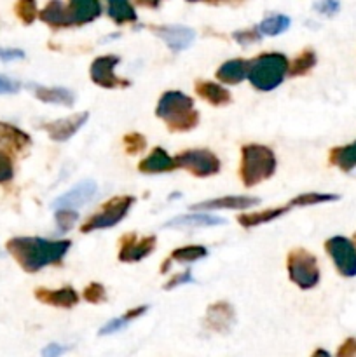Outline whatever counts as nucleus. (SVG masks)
<instances>
[{
    "mask_svg": "<svg viewBox=\"0 0 356 357\" xmlns=\"http://www.w3.org/2000/svg\"><path fill=\"white\" fill-rule=\"evenodd\" d=\"M292 24V20L285 14H271L265 20H262V23L258 24V30L262 35H267V37H276V35H281L283 31H286Z\"/></svg>",
    "mask_w": 356,
    "mask_h": 357,
    "instance_id": "31",
    "label": "nucleus"
},
{
    "mask_svg": "<svg viewBox=\"0 0 356 357\" xmlns=\"http://www.w3.org/2000/svg\"><path fill=\"white\" fill-rule=\"evenodd\" d=\"M339 201V195L335 194H323V192H306L290 201L293 208H307V206H318L327 204V202Z\"/></svg>",
    "mask_w": 356,
    "mask_h": 357,
    "instance_id": "32",
    "label": "nucleus"
},
{
    "mask_svg": "<svg viewBox=\"0 0 356 357\" xmlns=\"http://www.w3.org/2000/svg\"><path fill=\"white\" fill-rule=\"evenodd\" d=\"M156 244V236H147L138 239L136 234H124L119 239V261H122V264H138V261L145 260L149 255L154 253Z\"/></svg>",
    "mask_w": 356,
    "mask_h": 357,
    "instance_id": "10",
    "label": "nucleus"
},
{
    "mask_svg": "<svg viewBox=\"0 0 356 357\" xmlns=\"http://www.w3.org/2000/svg\"><path fill=\"white\" fill-rule=\"evenodd\" d=\"M156 115L171 132H188L199 124V112L194 108V100L181 91L163 93L157 101Z\"/></svg>",
    "mask_w": 356,
    "mask_h": 357,
    "instance_id": "2",
    "label": "nucleus"
},
{
    "mask_svg": "<svg viewBox=\"0 0 356 357\" xmlns=\"http://www.w3.org/2000/svg\"><path fill=\"white\" fill-rule=\"evenodd\" d=\"M38 20L47 24V26L54 28V30L72 26L66 3H63L61 0H51V2H47V6L44 9L38 10Z\"/></svg>",
    "mask_w": 356,
    "mask_h": 357,
    "instance_id": "23",
    "label": "nucleus"
},
{
    "mask_svg": "<svg viewBox=\"0 0 356 357\" xmlns=\"http://www.w3.org/2000/svg\"><path fill=\"white\" fill-rule=\"evenodd\" d=\"M318 63V56L314 52V49L306 47L304 51H300L295 58L290 61L288 65V75L290 77H302L307 75L311 70L316 66Z\"/></svg>",
    "mask_w": 356,
    "mask_h": 357,
    "instance_id": "28",
    "label": "nucleus"
},
{
    "mask_svg": "<svg viewBox=\"0 0 356 357\" xmlns=\"http://www.w3.org/2000/svg\"><path fill=\"white\" fill-rule=\"evenodd\" d=\"M14 178V164L7 152L0 150V185H6L13 181Z\"/></svg>",
    "mask_w": 356,
    "mask_h": 357,
    "instance_id": "38",
    "label": "nucleus"
},
{
    "mask_svg": "<svg viewBox=\"0 0 356 357\" xmlns=\"http://www.w3.org/2000/svg\"><path fill=\"white\" fill-rule=\"evenodd\" d=\"M70 347L59 344H49L42 349V357H61Z\"/></svg>",
    "mask_w": 356,
    "mask_h": 357,
    "instance_id": "43",
    "label": "nucleus"
},
{
    "mask_svg": "<svg viewBox=\"0 0 356 357\" xmlns=\"http://www.w3.org/2000/svg\"><path fill=\"white\" fill-rule=\"evenodd\" d=\"M107 13L115 24L136 23L138 20L135 7L129 0H107Z\"/></svg>",
    "mask_w": 356,
    "mask_h": 357,
    "instance_id": "27",
    "label": "nucleus"
},
{
    "mask_svg": "<svg viewBox=\"0 0 356 357\" xmlns=\"http://www.w3.org/2000/svg\"><path fill=\"white\" fill-rule=\"evenodd\" d=\"M293 206L285 204V206H278V208H269L264 209V211H253V213H244V215L237 216V223L244 229H253V227L258 225H265V223H271L274 220L281 218L283 215H286L288 211H292Z\"/></svg>",
    "mask_w": 356,
    "mask_h": 357,
    "instance_id": "21",
    "label": "nucleus"
},
{
    "mask_svg": "<svg viewBox=\"0 0 356 357\" xmlns=\"http://www.w3.org/2000/svg\"><path fill=\"white\" fill-rule=\"evenodd\" d=\"M234 321H236V312L229 302H215L206 310L205 324L208 330L215 331V333H229Z\"/></svg>",
    "mask_w": 356,
    "mask_h": 357,
    "instance_id": "14",
    "label": "nucleus"
},
{
    "mask_svg": "<svg viewBox=\"0 0 356 357\" xmlns=\"http://www.w3.org/2000/svg\"><path fill=\"white\" fill-rule=\"evenodd\" d=\"M133 2H135L136 6H140V7H149V9H157V7L161 6V2H163V0H133Z\"/></svg>",
    "mask_w": 356,
    "mask_h": 357,
    "instance_id": "45",
    "label": "nucleus"
},
{
    "mask_svg": "<svg viewBox=\"0 0 356 357\" xmlns=\"http://www.w3.org/2000/svg\"><path fill=\"white\" fill-rule=\"evenodd\" d=\"M260 202L258 197L248 195H225V197L208 199L191 206V211H213V209H246L250 206H257Z\"/></svg>",
    "mask_w": 356,
    "mask_h": 357,
    "instance_id": "17",
    "label": "nucleus"
},
{
    "mask_svg": "<svg viewBox=\"0 0 356 357\" xmlns=\"http://www.w3.org/2000/svg\"><path fill=\"white\" fill-rule=\"evenodd\" d=\"M339 9H341L339 0H320V2L314 3V10L328 17L335 16V14L339 13Z\"/></svg>",
    "mask_w": 356,
    "mask_h": 357,
    "instance_id": "39",
    "label": "nucleus"
},
{
    "mask_svg": "<svg viewBox=\"0 0 356 357\" xmlns=\"http://www.w3.org/2000/svg\"><path fill=\"white\" fill-rule=\"evenodd\" d=\"M194 91L201 100H205L212 107H225L232 101V96L225 87L216 82H209V80H198Z\"/></svg>",
    "mask_w": 356,
    "mask_h": 357,
    "instance_id": "20",
    "label": "nucleus"
},
{
    "mask_svg": "<svg viewBox=\"0 0 356 357\" xmlns=\"http://www.w3.org/2000/svg\"><path fill=\"white\" fill-rule=\"evenodd\" d=\"M328 162H330V166L339 167L344 173H351L356 167V142L332 149L330 155H328Z\"/></svg>",
    "mask_w": 356,
    "mask_h": 357,
    "instance_id": "26",
    "label": "nucleus"
},
{
    "mask_svg": "<svg viewBox=\"0 0 356 357\" xmlns=\"http://www.w3.org/2000/svg\"><path fill=\"white\" fill-rule=\"evenodd\" d=\"M14 13H16L17 20L23 24H31L38 17V7L35 0H17L14 3Z\"/></svg>",
    "mask_w": 356,
    "mask_h": 357,
    "instance_id": "33",
    "label": "nucleus"
},
{
    "mask_svg": "<svg viewBox=\"0 0 356 357\" xmlns=\"http://www.w3.org/2000/svg\"><path fill=\"white\" fill-rule=\"evenodd\" d=\"M27 87L34 91V96L44 103L63 105V107H73L75 103V94L65 87H44L38 84H28Z\"/></svg>",
    "mask_w": 356,
    "mask_h": 357,
    "instance_id": "22",
    "label": "nucleus"
},
{
    "mask_svg": "<svg viewBox=\"0 0 356 357\" xmlns=\"http://www.w3.org/2000/svg\"><path fill=\"white\" fill-rule=\"evenodd\" d=\"M288 58L283 52H262L250 59L248 80L257 91H274L288 75Z\"/></svg>",
    "mask_w": 356,
    "mask_h": 357,
    "instance_id": "4",
    "label": "nucleus"
},
{
    "mask_svg": "<svg viewBox=\"0 0 356 357\" xmlns=\"http://www.w3.org/2000/svg\"><path fill=\"white\" fill-rule=\"evenodd\" d=\"M325 251L334 261L335 268L342 278L356 275V248L351 239L342 236H334L325 241Z\"/></svg>",
    "mask_w": 356,
    "mask_h": 357,
    "instance_id": "8",
    "label": "nucleus"
},
{
    "mask_svg": "<svg viewBox=\"0 0 356 357\" xmlns=\"http://www.w3.org/2000/svg\"><path fill=\"white\" fill-rule=\"evenodd\" d=\"M175 164L180 169L188 171L195 178L215 176L222 169L220 159L208 149L184 150L178 155H175Z\"/></svg>",
    "mask_w": 356,
    "mask_h": 357,
    "instance_id": "7",
    "label": "nucleus"
},
{
    "mask_svg": "<svg viewBox=\"0 0 356 357\" xmlns=\"http://www.w3.org/2000/svg\"><path fill=\"white\" fill-rule=\"evenodd\" d=\"M21 89V84L17 80L9 79L6 75H0V94H16Z\"/></svg>",
    "mask_w": 356,
    "mask_h": 357,
    "instance_id": "42",
    "label": "nucleus"
},
{
    "mask_svg": "<svg viewBox=\"0 0 356 357\" xmlns=\"http://www.w3.org/2000/svg\"><path fill=\"white\" fill-rule=\"evenodd\" d=\"M150 30L163 38L170 51L181 52L192 45L195 38V31L188 26H181V24H161V26H150Z\"/></svg>",
    "mask_w": 356,
    "mask_h": 357,
    "instance_id": "13",
    "label": "nucleus"
},
{
    "mask_svg": "<svg viewBox=\"0 0 356 357\" xmlns=\"http://www.w3.org/2000/svg\"><path fill=\"white\" fill-rule=\"evenodd\" d=\"M66 9L72 26H82L100 17L101 3L100 0H68Z\"/></svg>",
    "mask_w": 356,
    "mask_h": 357,
    "instance_id": "18",
    "label": "nucleus"
},
{
    "mask_svg": "<svg viewBox=\"0 0 356 357\" xmlns=\"http://www.w3.org/2000/svg\"><path fill=\"white\" fill-rule=\"evenodd\" d=\"M208 257V250L201 244H192V246H181L171 251L170 260L177 264H195Z\"/></svg>",
    "mask_w": 356,
    "mask_h": 357,
    "instance_id": "30",
    "label": "nucleus"
},
{
    "mask_svg": "<svg viewBox=\"0 0 356 357\" xmlns=\"http://www.w3.org/2000/svg\"><path fill=\"white\" fill-rule=\"evenodd\" d=\"M278 160L274 152L269 146L250 143V145L241 146V164H239V178L244 187H257L262 181H267L274 176Z\"/></svg>",
    "mask_w": 356,
    "mask_h": 357,
    "instance_id": "3",
    "label": "nucleus"
},
{
    "mask_svg": "<svg viewBox=\"0 0 356 357\" xmlns=\"http://www.w3.org/2000/svg\"><path fill=\"white\" fill-rule=\"evenodd\" d=\"M82 298L86 300L87 303H93V305H100V303L107 302V289H105L103 284L100 282H91L84 288Z\"/></svg>",
    "mask_w": 356,
    "mask_h": 357,
    "instance_id": "34",
    "label": "nucleus"
},
{
    "mask_svg": "<svg viewBox=\"0 0 356 357\" xmlns=\"http://www.w3.org/2000/svg\"><path fill=\"white\" fill-rule=\"evenodd\" d=\"M205 2L216 6V3H241V2H244V0H205Z\"/></svg>",
    "mask_w": 356,
    "mask_h": 357,
    "instance_id": "46",
    "label": "nucleus"
},
{
    "mask_svg": "<svg viewBox=\"0 0 356 357\" xmlns=\"http://www.w3.org/2000/svg\"><path fill=\"white\" fill-rule=\"evenodd\" d=\"M31 146L30 135L7 122H0V150L7 153H23Z\"/></svg>",
    "mask_w": 356,
    "mask_h": 357,
    "instance_id": "16",
    "label": "nucleus"
},
{
    "mask_svg": "<svg viewBox=\"0 0 356 357\" xmlns=\"http://www.w3.org/2000/svg\"><path fill=\"white\" fill-rule=\"evenodd\" d=\"M122 143H124V149L129 155H136L147 149L145 136L140 135V132H129L122 138Z\"/></svg>",
    "mask_w": 356,
    "mask_h": 357,
    "instance_id": "36",
    "label": "nucleus"
},
{
    "mask_svg": "<svg viewBox=\"0 0 356 357\" xmlns=\"http://www.w3.org/2000/svg\"><path fill=\"white\" fill-rule=\"evenodd\" d=\"M187 2H205V0H187Z\"/></svg>",
    "mask_w": 356,
    "mask_h": 357,
    "instance_id": "49",
    "label": "nucleus"
},
{
    "mask_svg": "<svg viewBox=\"0 0 356 357\" xmlns=\"http://www.w3.org/2000/svg\"><path fill=\"white\" fill-rule=\"evenodd\" d=\"M248 65H250V61L243 58L229 59L216 70V80H220L222 84H229V86L241 84L248 77Z\"/></svg>",
    "mask_w": 356,
    "mask_h": 357,
    "instance_id": "24",
    "label": "nucleus"
},
{
    "mask_svg": "<svg viewBox=\"0 0 356 357\" xmlns=\"http://www.w3.org/2000/svg\"><path fill=\"white\" fill-rule=\"evenodd\" d=\"M353 244H355V248H356V232H355V236H353Z\"/></svg>",
    "mask_w": 356,
    "mask_h": 357,
    "instance_id": "48",
    "label": "nucleus"
},
{
    "mask_svg": "<svg viewBox=\"0 0 356 357\" xmlns=\"http://www.w3.org/2000/svg\"><path fill=\"white\" fill-rule=\"evenodd\" d=\"M56 225H58L59 232H66V230L72 229L73 225L79 220V215H77L75 209H56Z\"/></svg>",
    "mask_w": 356,
    "mask_h": 357,
    "instance_id": "35",
    "label": "nucleus"
},
{
    "mask_svg": "<svg viewBox=\"0 0 356 357\" xmlns=\"http://www.w3.org/2000/svg\"><path fill=\"white\" fill-rule=\"evenodd\" d=\"M177 169V164H175V157H171L161 146H156L149 155L143 160H140L138 171L143 174H163V173H171V171Z\"/></svg>",
    "mask_w": 356,
    "mask_h": 357,
    "instance_id": "19",
    "label": "nucleus"
},
{
    "mask_svg": "<svg viewBox=\"0 0 356 357\" xmlns=\"http://www.w3.org/2000/svg\"><path fill=\"white\" fill-rule=\"evenodd\" d=\"M23 58H24V52L21 51V49L0 47V59H2V61H14V59H23Z\"/></svg>",
    "mask_w": 356,
    "mask_h": 357,
    "instance_id": "44",
    "label": "nucleus"
},
{
    "mask_svg": "<svg viewBox=\"0 0 356 357\" xmlns=\"http://www.w3.org/2000/svg\"><path fill=\"white\" fill-rule=\"evenodd\" d=\"M225 220L212 215H181L170 220L166 223V229H194V227H216L223 225Z\"/></svg>",
    "mask_w": 356,
    "mask_h": 357,
    "instance_id": "25",
    "label": "nucleus"
},
{
    "mask_svg": "<svg viewBox=\"0 0 356 357\" xmlns=\"http://www.w3.org/2000/svg\"><path fill=\"white\" fill-rule=\"evenodd\" d=\"M147 310H149V307H147V305H140V307H135V309H129L128 312L122 314V316H119V317H115V319L108 321V323L105 324L103 328H101L100 333H98V335H100V337H107V335L117 333V331L124 330V328L128 326L131 321L138 319L140 316H143Z\"/></svg>",
    "mask_w": 356,
    "mask_h": 357,
    "instance_id": "29",
    "label": "nucleus"
},
{
    "mask_svg": "<svg viewBox=\"0 0 356 357\" xmlns=\"http://www.w3.org/2000/svg\"><path fill=\"white\" fill-rule=\"evenodd\" d=\"M311 357H332L330 354H328L327 351H325V349H316V351L313 352V356Z\"/></svg>",
    "mask_w": 356,
    "mask_h": 357,
    "instance_id": "47",
    "label": "nucleus"
},
{
    "mask_svg": "<svg viewBox=\"0 0 356 357\" xmlns=\"http://www.w3.org/2000/svg\"><path fill=\"white\" fill-rule=\"evenodd\" d=\"M87 119H89V114H87V112H79V114H73L70 115V117L45 122V124H40L38 128H40L42 131L47 132V136L52 142H68V139L86 124Z\"/></svg>",
    "mask_w": 356,
    "mask_h": 357,
    "instance_id": "11",
    "label": "nucleus"
},
{
    "mask_svg": "<svg viewBox=\"0 0 356 357\" xmlns=\"http://www.w3.org/2000/svg\"><path fill=\"white\" fill-rule=\"evenodd\" d=\"M286 271L290 281L300 289H313L320 284V265L316 257L304 248H295L286 257Z\"/></svg>",
    "mask_w": 356,
    "mask_h": 357,
    "instance_id": "5",
    "label": "nucleus"
},
{
    "mask_svg": "<svg viewBox=\"0 0 356 357\" xmlns=\"http://www.w3.org/2000/svg\"><path fill=\"white\" fill-rule=\"evenodd\" d=\"M72 241L42 239V237H13L6 250L27 274H37L49 265H59L70 251Z\"/></svg>",
    "mask_w": 356,
    "mask_h": 357,
    "instance_id": "1",
    "label": "nucleus"
},
{
    "mask_svg": "<svg viewBox=\"0 0 356 357\" xmlns=\"http://www.w3.org/2000/svg\"><path fill=\"white\" fill-rule=\"evenodd\" d=\"M335 357H356V338H346L337 349Z\"/></svg>",
    "mask_w": 356,
    "mask_h": 357,
    "instance_id": "40",
    "label": "nucleus"
},
{
    "mask_svg": "<svg viewBox=\"0 0 356 357\" xmlns=\"http://www.w3.org/2000/svg\"><path fill=\"white\" fill-rule=\"evenodd\" d=\"M98 185L93 180H84L80 183H77L75 187L70 188L66 194L59 195L58 199H54L52 202V209H77L80 206L87 204V202L93 201L96 197Z\"/></svg>",
    "mask_w": 356,
    "mask_h": 357,
    "instance_id": "12",
    "label": "nucleus"
},
{
    "mask_svg": "<svg viewBox=\"0 0 356 357\" xmlns=\"http://www.w3.org/2000/svg\"><path fill=\"white\" fill-rule=\"evenodd\" d=\"M192 281H194V279H192L191 272L185 271L184 274L173 275V278H171L170 281H168L166 284H164V289H168V291H170V289L178 288V286H181V284H188V282H192Z\"/></svg>",
    "mask_w": 356,
    "mask_h": 357,
    "instance_id": "41",
    "label": "nucleus"
},
{
    "mask_svg": "<svg viewBox=\"0 0 356 357\" xmlns=\"http://www.w3.org/2000/svg\"><path fill=\"white\" fill-rule=\"evenodd\" d=\"M232 38L243 47H248L251 44H257L262 40V33L257 28H244V30H237L232 33Z\"/></svg>",
    "mask_w": 356,
    "mask_h": 357,
    "instance_id": "37",
    "label": "nucleus"
},
{
    "mask_svg": "<svg viewBox=\"0 0 356 357\" xmlns=\"http://www.w3.org/2000/svg\"><path fill=\"white\" fill-rule=\"evenodd\" d=\"M133 204H135V197H131V195H117V197L110 199L105 204H101V208L82 223L80 232L89 234L94 230L112 229V227L119 225L126 218Z\"/></svg>",
    "mask_w": 356,
    "mask_h": 357,
    "instance_id": "6",
    "label": "nucleus"
},
{
    "mask_svg": "<svg viewBox=\"0 0 356 357\" xmlns=\"http://www.w3.org/2000/svg\"><path fill=\"white\" fill-rule=\"evenodd\" d=\"M35 298L40 303L49 307H58V309H73L79 303L80 296L72 286H65L59 289L37 288L35 289Z\"/></svg>",
    "mask_w": 356,
    "mask_h": 357,
    "instance_id": "15",
    "label": "nucleus"
},
{
    "mask_svg": "<svg viewBox=\"0 0 356 357\" xmlns=\"http://www.w3.org/2000/svg\"><path fill=\"white\" fill-rule=\"evenodd\" d=\"M121 63V58L114 54L100 56L91 63L89 75L96 86L103 87V89H124V87L131 86L128 79H121L115 75V66Z\"/></svg>",
    "mask_w": 356,
    "mask_h": 357,
    "instance_id": "9",
    "label": "nucleus"
}]
</instances>
